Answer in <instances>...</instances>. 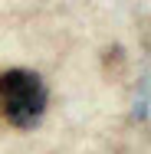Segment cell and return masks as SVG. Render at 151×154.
I'll return each instance as SVG.
<instances>
[{
  "mask_svg": "<svg viewBox=\"0 0 151 154\" xmlns=\"http://www.w3.org/2000/svg\"><path fill=\"white\" fill-rule=\"evenodd\" d=\"M49 92L43 79L30 69H7L0 72V115L13 128H33L46 112Z\"/></svg>",
  "mask_w": 151,
  "mask_h": 154,
  "instance_id": "6da1fadb",
  "label": "cell"
}]
</instances>
